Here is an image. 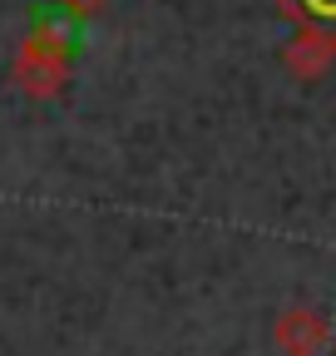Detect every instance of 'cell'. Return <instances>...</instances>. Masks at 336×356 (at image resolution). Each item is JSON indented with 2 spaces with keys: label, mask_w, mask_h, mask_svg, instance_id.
Wrapping results in <instances>:
<instances>
[{
  "label": "cell",
  "mask_w": 336,
  "mask_h": 356,
  "mask_svg": "<svg viewBox=\"0 0 336 356\" xmlns=\"http://www.w3.org/2000/svg\"><path fill=\"white\" fill-rule=\"evenodd\" d=\"M60 10L74 20H90V15H99V0H60Z\"/></svg>",
  "instance_id": "obj_5"
},
{
  "label": "cell",
  "mask_w": 336,
  "mask_h": 356,
  "mask_svg": "<svg viewBox=\"0 0 336 356\" xmlns=\"http://www.w3.org/2000/svg\"><path fill=\"white\" fill-rule=\"evenodd\" d=\"M282 65L297 74L302 84H317L331 65H336V30H326V25H302L297 35H292V44L282 50Z\"/></svg>",
  "instance_id": "obj_3"
},
{
  "label": "cell",
  "mask_w": 336,
  "mask_h": 356,
  "mask_svg": "<svg viewBox=\"0 0 336 356\" xmlns=\"http://www.w3.org/2000/svg\"><path fill=\"white\" fill-rule=\"evenodd\" d=\"M272 346L282 356H321L331 346V322L317 307H287L272 322Z\"/></svg>",
  "instance_id": "obj_2"
},
{
  "label": "cell",
  "mask_w": 336,
  "mask_h": 356,
  "mask_svg": "<svg viewBox=\"0 0 336 356\" xmlns=\"http://www.w3.org/2000/svg\"><path fill=\"white\" fill-rule=\"evenodd\" d=\"M69 60H74V15L65 10L40 15L15 55V89L25 99H55L69 79Z\"/></svg>",
  "instance_id": "obj_1"
},
{
  "label": "cell",
  "mask_w": 336,
  "mask_h": 356,
  "mask_svg": "<svg viewBox=\"0 0 336 356\" xmlns=\"http://www.w3.org/2000/svg\"><path fill=\"white\" fill-rule=\"evenodd\" d=\"M297 10H302V25H326L336 30V0H297Z\"/></svg>",
  "instance_id": "obj_4"
}]
</instances>
